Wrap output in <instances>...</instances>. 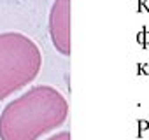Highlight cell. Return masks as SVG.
<instances>
[{"mask_svg":"<svg viewBox=\"0 0 149 140\" xmlns=\"http://www.w3.org/2000/svg\"><path fill=\"white\" fill-rule=\"evenodd\" d=\"M67 116L68 102L56 88L33 86L4 107L0 114V140H37L60 128Z\"/></svg>","mask_w":149,"mask_h":140,"instance_id":"cell-1","label":"cell"},{"mask_svg":"<svg viewBox=\"0 0 149 140\" xmlns=\"http://www.w3.org/2000/svg\"><path fill=\"white\" fill-rule=\"evenodd\" d=\"M42 68L39 46L21 32L0 33V100L28 86Z\"/></svg>","mask_w":149,"mask_h":140,"instance_id":"cell-2","label":"cell"},{"mask_svg":"<svg viewBox=\"0 0 149 140\" xmlns=\"http://www.w3.org/2000/svg\"><path fill=\"white\" fill-rule=\"evenodd\" d=\"M47 28L54 49L63 56H70V0L53 2Z\"/></svg>","mask_w":149,"mask_h":140,"instance_id":"cell-3","label":"cell"},{"mask_svg":"<svg viewBox=\"0 0 149 140\" xmlns=\"http://www.w3.org/2000/svg\"><path fill=\"white\" fill-rule=\"evenodd\" d=\"M46 140H70V131H67V130L58 131V133L51 135V137H49V138H46Z\"/></svg>","mask_w":149,"mask_h":140,"instance_id":"cell-4","label":"cell"}]
</instances>
